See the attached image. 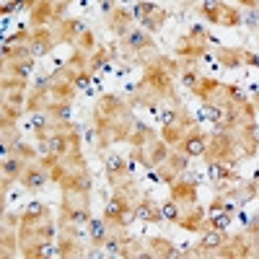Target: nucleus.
Masks as SVG:
<instances>
[{"mask_svg": "<svg viewBox=\"0 0 259 259\" xmlns=\"http://www.w3.org/2000/svg\"><path fill=\"white\" fill-rule=\"evenodd\" d=\"M202 16L207 21H212V24H221V26H236L241 21L239 11L228 3H223V0H207L202 6Z\"/></svg>", "mask_w": 259, "mask_h": 259, "instance_id": "f257e3e1", "label": "nucleus"}, {"mask_svg": "<svg viewBox=\"0 0 259 259\" xmlns=\"http://www.w3.org/2000/svg\"><path fill=\"white\" fill-rule=\"evenodd\" d=\"M135 18H140L143 21V26H145V31H158L161 26H163V21H166V11L163 8H158L156 3H138L135 6Z\"/></svg>", "mask_w": 259, "mask_h": 259, "instance_id": "f03ea898", "label": "nucleus"}, {"mask_svg": "<svg viewBox=\"0 0 259 259\" xmlns=\"http://www.w3.org/2000/svg\"><path fill=\"white\" fill-rule=\"evenodd\" d=\"M179 228H184V231H207V228H212L210 226V221H207V215H205V210L194 202V205H189V207H182V215H179V223H177Z\"/></svg>", "mask_w": 259, "mask_h": 259, "instance_id": "7ed1b4c3", "label": "nucleus"}, {"mask_svg": "<svg viewBox=\"0 0 259 259\" xmlns=\"http://www.w3.org/2000/svg\"><path fill=\"white\" fill-rule=\"evenodd\" d=\"M50 168L45 163H29L24 168V174H21V184H24L29 192H39V189H45V184L50 182Z\"/></svg>", "mask_w": 259, "mask_h": 259, "instance_id": "20e7f679", "label": "nucleus"}, {"mask_svg": "<svg viewBox=\"0 0 259 259\" xmlns=\"http://www.w3.org/2000/svg\"><path fill=\"white\" fill-rule=\"evenodd\" d=\"M179 148L184 150V153L189 156V158H197V156H205V150H207V138L200 133L197 127L194 130H189L187 133V138L179 143Z\"/></svg>", "mask_w": 259, "mask_h": 259, "instance_id": "39448f33", "label": "nucleus"}, {"mask_svg": "<svg viewBox=\"0 0 259 259\" xmlns=\"http://www.w3.org/2000/svg\"><path fill=\"white\" fill-rule=\"evenodd\" d=\"M171 187V200L174 202H179L182 207H189V205H194L197 202V187H194L192 182H171L168 184Z\"/></svg>", "mask_w": 259, "mask_h": 259, "instance_id": "423d86ee", "label": "nucleus"}, {"mask_svg": "<svg viewBox=\"0 0 259 259\" xmlns=\"http://www.w3.org/2000/svg\"><path fill=\"white\" fill-rule=\"evenodd\" d=\"M133 21H135V13L127 11V8H114V13L109 16V29L117 34V36H127L133 31Z\"/></svg>", "mask_w": 259, "mask_h": 259, "instance_id": "0eeeda50", "label": "nucleus"}, {"mask_svg": "<svg viewBox=\"0 0 259 259\" xmlns=\"http://www.w3.org/2000/svg\"><path fill=\"white\" fill-rule=\"evenodd\" d=\"M135 210H138V218L140 221H148V223H161L163 221V210L156 200H150V197H140L135 202Z\"/></svg>", "mask_w": 259, "mask_h": 259, "instance_id": "6e6552de", "label": "nucleus"}, {"mask_svg": "<svg viewBox=\"0 0 259 259\" xmlns=\"http://www.w3.org/2000/svg\"><path fill=\"white\" fill-rule=\"evenodd\" d=\"M83 31H85V24L80 18H62L60 26H57L55 39H60V41H75Z\"/></svg>", "mask_w": 259, "mask_h": 259, "instance_id": "1a4fd4ad", "label": "nucleus"}, {"mask_svg": "<svg viewBox=\"0 0 259 259\" xmlns=\"http://www.w3.org/2000/svg\"><path fill=\"white\" fill-rule=\"evenodd\" d=\"M89 233H91V244L96 249L104 246V241L109 239V233H112V223L106 221V218H96V221H89Z\"/></svg>", "mask_w": 259, "mask_h": 259, "instance_id": "9d476101", "label": "nucleus"}, {"mask_svg": "<svg viewBox=\"0 0 259 259\" xmlns=\"http://www.w3.org/2000/svg\"><path fill=\"white\" fill-rule=\"evenodd\" d=\"M226 241H228L226 231H218V228H207V231H202L200 246H202V251H205V254H207V249H215V256H218V249H221Z\"/></svg>", "mask_w": 259, "mask_h": 259, "instance_id": "9b49d317", "label": "nucleus"}, {"mask_svg": "<svg viewBox=\"0 0 259 259\" xmlns=\"http://www.w3.org/2000/svg\"><path fill=\"white\" fill-rule=\"evenodd\" d=\"M150 249V254L153 256H182V251H177V246L171 244L168 239H150V244H148Z\"/></svg>", "mask_w": 259, "mask_h": 259, "instance_id": "f8f14e48", "label": "nucleus"}, {"mask_svg": "<svg viewBox=\"0 0 259 259\" xmlns=\"http://www.w3.org/2000/svg\"><path fill=\"white\" fill-rule=\"evenodd\" d=\"M218 60L226 65V68H236V65L244 62L239 47H221V50H218Z\"/></svg>", "mask_w": 259, "mask_h": 259, "instance_id": "ddd939ff", "label": "nucleus"}, {"mask_svg": "<svg viewBox=\"0 0 259 259\" xmlns=\"http://www.w3.org/2000/svg\"><path fill=\"white\" fill-rule=\"evenodd\" d=\"M124 39H127V47H130V50H135V52L150 47V41H148V34H145V31H130Z\"/></svg>", "mask_w": 259, "mask_h": 259, "instance_id": "4468645a", "label": "nucleus"}, {"mask_svg": "<svg viewBox=\"0 0 259 259\" xmlns=\"http://www.w3.org/2000/svg\"><path fill=\"white\" fill-rule=\"evenodd\" d=\"M233 221V212L231 210H218V212H212V218H210V226L212 228H218V231H226Z\"/></svg>", "mask_w": 259, "mask_h": 259, "instance_id": "2eb2a0df", "label": "nucleus"}, {"mask_svg": "<svg viewBox=\"0 0 259 259\" xmlns=\"http://www.w3.org/2000/svg\"><path fill=\"white\" fill-rule=\"evenodd\" d=\"M161 210H163V221H168V223H179V215H182V205H179V202L168 200V202L161 205Z\"/></svg>", "mask_w": 259, "mask_h": 259, "instance_id": "dca6fc26", "label": "nucleus"}, {"mask_svg": "<svg viewBox=\"0 0 259 259\" xmlns=\"http://www.w3.org/2000/svg\"><path fill=\"white\" fill-rule=\"evenodd\" d=\"M106 62H109V52H106L104 47H96V50H94V55H91V62H89V70L94 73V70L104 68Z\"/></svg>", "mask_w": 259, "mask_h": 259, "instance_id": "f3484780", "label": "nucleus"}, {"mask_svg": "<svg viewBox=\"0 0 259 259\" xmlns=\"http://www.w3.org/2000/svg\"><path fill=\"white\" fill-rule=\"evenodd\" d=\"M75 41H78V47H80L83 52H94V50H96V36H94V31H89V29H85Z\"/></svg>", "mask_w": 259, "mask_h": 259, "instance_id": "a211bd4d", "label": "nucleus"}, {"mask_svg": "<svg viewBox=\"0 0 259 259\" xmlns=\"http://www.w3.org/2000/svg\"><path fill=\"white\" fill-rule=\"evenodd\" d=\"M8 231H11V228L3 231V249H6V254L16 249V239H13V233H8Z\"/></svg>", "mask_w": 259, "mask_h": 259, "instance_id": "6ab92c4d", "label": "nucleus"}, {"mask_svg": "<svg viewBox=\"0 0 259 259\" xmlns=\"http://www.w3.org/2000/svg\"><path fill=\"white\" fill-rule=\"evenodd\" d=\"M241 60H244L246 65H254V68H259V55H254V52H249V50H241Z\"/></svg>", "mask_w": 259, "mask_h": 259, "instance_id": "aec40b11", "label": "nucleus"}, {"mask_svg": "<svg viewBox=\"0 0 259 259\" xmlns=\"http://www.w3.org/2000/svg\"><path fill=\"white\" fill-rule=\"evenodd\" d=\"M246 233H251V236H259V215L249 221V228H246Z\"/></svg>", "mask_w": 259, "mask_h": 259, "instance_id": "412c9836", "label": "nucleus"}, {"mask_svg": "<svg viewBox=\"0 0 259 259\" xmlns=\"http://www.w3.org/2000/svg\"><path fill=\"white\" fill-rule=\"evenodd\" d=\"M239 3H244V6H249V8H256L259 0H239Z\"/></svg>", "mask_w": 259, "mask_h": 259, "instance_id": "4be33fe9", "label": "nucleus"}, {"mask_svg": "<svg viewBox=\"0 0 259 259\" xmlns=\"http://www.w3.org/2000/svg\"><path fill=\"white\" fill-rule=\"evenodd\" d=\"M254 106H256V112H259V91H256V96H254Z\"/></svg>", "mask_w": 259, "mask_h": 259, "instance_id": "5701e85b", "label": "nucleus"}]
</instances>
